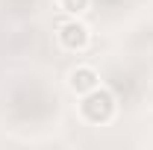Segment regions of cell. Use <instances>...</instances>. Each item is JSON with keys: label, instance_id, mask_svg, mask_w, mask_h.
<instances>
[{"label": "cell", "instance_id": "obj_1", "mask_svg": "<svg viewBox=\"0 0 153 150\" xmlns=\"http://www.w3.org/2000/svg\"><path fill=\"white\" fill-rule=\"evenodd\" d=\"M115 106H118V100H115V94L109 88H91L88 94H82V103H79V112L82 118L88 121V124H106V121H112L115 115Z\"/></svg>", "mask_w": 153, "mask_h": 150}, {"label": "cell", "instance_id": "obj_2", "mask_svg": "<svg viewBox=\"0 0 153 150\" xmlns=\"http://www.w3.org/2000/svg\"><path fill=\"white\" fill-rule=\"evenodd\" d=\"M88 38H91V33H88V27L82 21L71 18V21H65V24H59V44L65 50H85Z\"/></svg>", "mask_w": 153, "mask_h": 150}, {"label": "cell", "instance_id": "obj_3", "mask_svg": "<svg viewBox=\"0 0 153 150\" xmlns=\"http://www.w3.org/2000/svg\"><path fill=\"white\" fill-rule=\"evenodd\" d=\"M68 85H71V91H76V94H88L91 88H97V85H100V76H97L94 68L79 65V68H74V71H71Z\"/></svg>", "mask_w": 153, "mask_h": 150}, {"label": "cell", "instance_id": "obj_4", "mask_svg": "<svg viewBox=\"0 0 153 150\" xmlns=\"http://www.w3.org/2000/svg\"><path fill=\"white\" fill-rule=\"evenodd\" d=\"M88 3H91V0H62V9L71 12V15H79V12L88 9Z\"/></svg>", "mask_w": 153, "mask_h": 150}]
</instances>
